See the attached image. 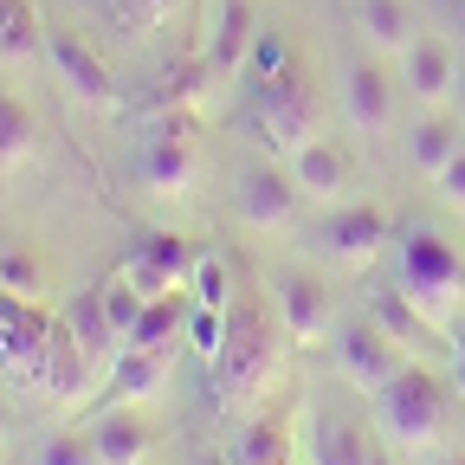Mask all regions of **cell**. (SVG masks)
<instances>
[{
  "instance_id": "7c38bea8",
  "label": "cell",
  "mask_w": 465,
  "mask_h": 465,
  "mask_svg": "<svg viewBox=\"0 0 465 465\" xmlns=\"http://www.w3.org/2000/svg\"><path fill=\"white\" fill-rule=\"evenodd\" d=\"M401 84H407V97H420V104L452 97V84H459V52H452L440 33H420L414 45L401 52Z\"/></svg>"
},
{
  "instance_id": "e575fe53",
  "label": "cell",
  "mask_w": 465,
  "mask_h": 465,
  "mask_svg": "<svg viewBox=\"0 0 465 465\" xmlns=\"http://www.w3.org/2000/svg\"><path fill=\"white\" fill-rule=\"evenodd\" d=\"M0 284L20 291V298H33V291H39V259H26V252H0Z\"/></svg>"
},
{
  "instance_id": "cb8c5ba5",
  "label": "cell",
  "mask_w": 465,
  "mask_h": 465,
  "mask_svg": "<svg viewBox=\"0 0 465 465\" xmlns=\"http://www.w3.org/2000/svg\"><path fill=\"white\" fill-rule=\"evenodd\" d=\"M188 311L194 304H182L174 291H168V298H149V311L136 317V330L124 336V349H174V336L188 330Z\"/></svg>"
},
{
  "instance_id": "60d3db41",
  "label": "cell",
  "mask_w": 465,
  "mask_h": 465,
  "mask_svg": "<svg viewBox=\"0 0 465 465\" xmlns=\"http://www.w3.org/2000/svg\"><path fill=\"white\" fill-rule=\"evenodd\" d=\"M194 465H232V459H226V452H201Z\"/></svg>"
},
{
  "instance_id": "4fadbf2b",
  "label": "cell",
  "mask_w": 465,
  "mask_h": 465,
  "mask_svg": "<svg viewBox=\"0 0 465 465\" xmlns=\"http://www.w3.org/2000/svg\"><path fill=\"white\" fill-rule=\"evenodd\" d=\"M298 182H291V168H252L240 182V220L259 226V232H278L291 226V213H298Z\"/></svg>"
},
{
  "instance_id": "7402d4cb",
  "label": "cell",
  "mask_w": 465,
  "mask_h": 465,
  "mask_svg": "<svg viewBox=\"0 0 465 465\" xmlns=\"http://www.w3.org/2000/svg\"><path fill=\"white\" fill-rule=\"evenodd\" d=\"M226 459L232 465H291V427L278 414H259V420L240 427V440H232Z\"/></svg>"
},
{
  "instance_id": "277c9868",
  "label": "cell",
  "mask_w": 465,
  "mask_h": 465,
  "mask_svg": "<svg viewBox=\"0 0 465 465\" xmlns=\"http://www.w3.org/2000/svg\"><path fill=\"white\" fill-rule=\"evenodd\" d=\"M246 124H252V136H259L272 155H298V149L317 136V91H311L298 72L259 78V84H252V104H246Z\"/></svg>"
},
{
  "instance_id": "d6a6232c",
  "label": "cell",
  "mask_w": 465,
  "mask_h": 465,
  "mask_svg": "<svg viewBox=\"0 0 465 465\" xmlns=\"http://www.w3.org/2000/svg\"><path fill=\"white\" fill-rule=\"evenodd\" d=\"M188 342H194V356H201V362H213V356H220V342H226V311L194 304V311H188Z\"/></svg>"
},
{
  "instance_id": "83f0119b",
  "label": "cell",
  "mask_w": 465,
  "mask_h": 465,
  "mask_svg": "<svg viewBox=\"0 0 465 465\" xmlns=\"http://www.w3.org/2000/svg\"><path fill=\"white\" fill-rule=\"evenodd\" d=\"M369 446L375 440L356 420H342V414L317 420V465H369Z\"/></svg>"
},
{
  "instance_id": "4316f807",
  "label": "cell",
  "mask_w": 465,
  "mask_h": 465,
  "mask_svg": "<svg viewBox=\"0 0 465 465\" xmlns=\"http://www.w3.org/2000/svg\"><path fill=\"white\" fill-rule=\"evenodd\" d=\"M97 7V20L110 26V33H124V39H143V33H155L182 0H91Z\"/></svg>"
},
{
  "instance_id": "8d00e7d4",
  "label": "cell",
  "mask_w": 465,
  "mask_h": 465,
  "mask_svg": "<svg viewBox=\"0 0 465 465\" xmlns=\"http://www.w3.org/2000/svg\"><path fill=\"white\" fill-rule=\"evenodd\" d=\"M452 388H459V394H465V336H459V342H452Z\"/></svg>"
},
{
  "instance_id": "3957f363",
  "label": "cell",
  "mask_w": 465,
  "mask_h": 465,
  "mask_svg": "<svg viewBox=\"0 0 465 465\" xmlns=\"http://www.w3.org/2000/svg\"><path fill=\"white\" fill-rule=\"evenodd\" d=\"M375 420H381V433L394 440V446H433L440 440V427H446V388L433 381V369H420V362H407L394 381H381L375 394Z\"/></svg>"
},
{
  "instance_id": "8fae6325",
  "label": "cell",
  "mask_w": 465,
  "mask_h": 465,
  "mask_svg": "<svg viewBox=\"0 0 465 465\" xmlns=\"http://www.w3.org/2000/svg\"><path fill=\"white\" fill-rule=\"evenodd\" d=\"M91 349L65 330V317L52 323V342H45V356H39V375H33V388L39 394H52V401H78L84 388H91Z\"/></svg>"
},
{
  "instance_id": "2e32d148",
  "label": "cell",
  "mask_w": 465,
  "mask_h": 465,
  "mask_svg": "<svg viewBox=\"0 0 465 465\" xmlns=\"http://www.w3.org/2000/svg\"><path fill=\"white\" fill-rule=\"evenodd\" d=\"M91 452H97V465H143L149 459V446H155V427L136 414V407L124 401L116 414H104V420H91Z\"/></svg>"
},
{
  "instance_id": "1f68e13d",
  "label": "cell",
  "mask_w": 465,
  "mask_h": 465,
  "mask_svg": "<svg viewBox=\"0 0 465 465\" xmlns=\"http://www.w3.org/2000/svg\"><path fill=\"white\" fill-rule=\"evenodd\" d=\"M278 72H291V45L278 39V33H265L259 26V39H252V52H246V84H259V78H278Z\"/></svg>"
},
{
  "instance_id": "ffe728a7",
  "label": "cell",
  "mask_w": 465,
  "mask_h": 465,
  "mask_svg": "<svg viewBox=\"0 0 465 465\" xmlns=\"http://www.w3.org/2000/svg\"><path fill=\"white\" fill-rule=\"evenodd\" d=\"M369 317H375V323H381V330H388V336L407 349V356H414V349H433V342H440V323H433V317H427L414 298H407L401 284H394V291H375Z\"/></svg>"
},
{
  "instance_id": "ab89813d",
  "label": "cell",
  "mask_w": 465,
  "mask_h": 465,
  "mask_svg": "<svg viewBox=\"0 0 465 465\" xmlns=\"http://www.w3.org/2000/svg\"><path fill=\"white\" fill-rule=\"evenodd\" d=\"M427 465H465V452H433Z\"/></svg>"
},
{
  "instance_id": "30bf717a",
  "label": "cell",
  "mask_w": 465,
  "mask_h": 465,
  "mask_svg": "<svg viewBox=\"0 0 465 465\" xmlns=\"http://www.w3.org/2000/svg\"><path fill=\"white\" fill-rule=\"evenodd\" d=\"M45 58H52V72L65 78V91L78 97V104H91V110H110L116 104V78H110V65L91 52V39H78V33H45Z\"/></svg>"
},
{
  "instance_id": "9a60e30c",
  "label": "cell",
  "mask_w": 465,
  "mask_h": 465,
  "mask_svg": "<svg viewBox=\"0 0 465 465\" xmlns=\"http://www.w3.org/2000/svg\"><path fill=\"white\" fill-rule=\"evenodd\" d=\"M278 323L298 349H317L330 336V291L317 278H284L278 284Z\"/></svg>"
},
{
  "instance_id": "e0dca14e",
  "label": "cell",
  "mask_w": 465,
  "mask_h": 465,
  "mask_svg": "<svg viewBox=\"0 0 465 465\" xmlns=\"http://www.w3.org/2000/svg\"><path fill=\"white\" fill-rule=\"evenodd\" d=\"M291 182H298V194L304 201H336L342 194V182H349V162H342V149L330 143V136H311L298 155H291Z\"/></svg>"
},
{
  "instance_id": "52a82bcc",
  "label": "cell",
  "mask_w": 465,
  "mask_h": 465,
  "mask_svg": "<svg viewBox=\"0 0 465 465\" xmlns=\"http://www.w3.org/2000/svg\"><path fill=\"white\" fill-rule=\"evenodd\" d=\"M45 342H52V317L33 298H20V291L0 284V369H7L14 381H33Z\"/></svg>"
},
{
  "instance_id": "b9f144b4",
  "label": "cell",
  "mask_w": 465,
  "mask_h": 465,
  "mask_svg": "<svg viewBox=\"0 0 465 465\" xmlns=\"http://www.w3.org/2000/svg\"><path fill=\"white\" fill-rule=\"evenodd\" d=\"M0 440H7V401H0Z\"/></svg>"
},
{
  "instance_id": "603a6c76",
  "label": "cell",
  "mask_w": 465,
  "mask_h": 465,
  "mask_svg": "<svg viewBox=\"0 0 465 465\" xmlns=\"http://www.w3.org/2000/svg\"><path fill=\"white\" fill-rule=\"evenodd\" d=\"M45 52V26L33 0H0V58L7 65H26V58Z\"/></svg>"
},
{
  "instance_id": "7a4b0ae2",
  "label": "cell",
  "mask_w": 465,
  "mask_h": 465,
  "mask_svg": "<svg viewBox=\"0 0 465 465\" xmlns=\"http://www.w3.org/2000/svg\"><path fill=\"white\" fill-rule=\"evenodd\" d=\"M401 291H407V298H414L433 323L452 317L459 291H465V259L452 252L446 232H433V226H407V232H401Z\"/></svg>"
},
{
  "instance_id": "d6986e66",
  "label": "cell",
  "mask_w": 465,
  "mask_h": 465,
  "mask_svg": "<svg viewBox=\"0 0 465 465\" xmlns=\"http://www.w3.org/2000/svg\"><path fill=\"white\" fill-rule=\"evenodd\" d=\"M342 104H349V124L356 130H369V136H381L388 130V116H394V91H388V78H381V65H349V78H342Z\"/></svg>"
},
{
  "instance_id": "ac0fdd59",
  "label": "cell",
  "mask_w": 465,
  "mask_h": 465,
  "mask_svg": "<svg viewBox=\"0 0 465 465\" xmlns=\"http://www.w3.org/2000/svg\"><path fill=\"white\" fill-rule=\"evenodd\" d=\"M356 33H362L381 58H401L407 45L420 39L414 7H407V0H356Z\"/></svg>"
},
{
  "instance_id": "5bb4252c",
  "label": "cell",
  "mask_w": 465,
  "mask_h": 465,
  "mask_svg": "<svg viewBox=\"0 0 465 465\" xmlns=\"http://www.w3.org/2000/svg\"><path fill=\"white\" fill-rule=\"evenodd\" d=\"M259 39V14H252V0H220V14L207 26V72L232 78V72H246V52Z\"/></svg>"
},
{
  "instance_id": "6da1fadb",
  "label": "cell",
  "mask_w": 465,
  "mask_h": 465,
  "mask_svg": "<svg viewBox=\"0 0 465 465\" xmlns=\"http://www.w3.org/2000/svg\"><path fill=\"white\" fill-rule=\"evenodd\" d=\"M213 369V401L220 414H246V407H259L284 369V349H278V330L259 304H232L226 311V342L220 356L207 362Z\"/></svg>"
},
{
  "instance_id": "836d02e7",
  "label": "cell",
  "mask_w": 465,
  "mask_h": 465,
  "mask_svg": "<svg viewBox=\"0 0 465 465\" xmlns=\"http://www.w3.org/2000/svg\"><path fill=\"white\" fill-rule=\"evenodd\" d=\"M33 465H97V452H91L84 433H52V440L33 452Z\"/></svg>"
},
{
  "instance_id": "f35d334b",
  "label": "cell",
  "mask_w": 465,
  "mask_h": 465,
  "mask_svg": "<svg viewBox=\"0 0 465 465\" xmlns=\"http://www.w3.org/2000/svg\"><path fill=\"white\" fill-rule=\"evenodd\" d=\"M452 104H459V116H465V65H459V84H452Z\"/></svg>"
},
{
  "instance_id": "5b68a950",
  "label": "cell",
  "mask_w": 465,
  "mask_h": 465,
  "mask_svg": "<svg viewBox=\"0 0 465 465\" xmlns=\"http://www.w3.org/2000/svg\"><path fill=\"white\" fill-rule=\"evenodd\" d=\"M388 246V213L381 207H330L317 226V252L342 272H362L369 259H381Z\"/></svg>"
},
{
  "instance_id": "ba28073f",
  "label": "cell",
  "mask_w": 465,
  "mask_h": 465,
  "mask_svg": "<svg viewBox=\"0 0 465 465\" xmlns=\"http://www.w3.org/2000/svg\"><path fill=\"white\" fill-rule=\"evenodd\" d=\"M194 259L201 252L182 240V232H143V246L124 259V278L143 291V298H168V291H188Z\"/></svg>"
},
{
  "instance_id": "74e56055",
  "label": "cell",
  "mask_w": 465,
  "mask_h": 465,
  "mask_svg": "<svg viewBox=\"0 0 465 465\" xmlns=\"http://www.w3.org/2000/svg\"><path fill=\"white\" fill-rule=\"evenodd\" d=\"M369 465H394V452L388 446H369Z\"/></svg>"
},
{
  "instance_id": "d590c367",
  "label": "cell",
  "mask_w": 465,
  "mask_h": 465,
  "mask_svg": "<svg viewBox=\"0 0 465 465\" xmlns=\"http://www.w3.org/2000/svg\"><path fill=\"white\" fill-rule=\"evenodd\" d=\"M433 188H440V194H446V201H452V207H465V149H459V155H452V168H446V174H440V182H433Z\"/></svg>"
},
{
  "instance_id": "f1b7e54d",
  "label": "cell",
  "mask_w": 465,
  "mask_h": 465,
  "mask_svg": "<svg viewBox=\"0 0 465 465\" xmlns=\"http://www.w3.org/2000/svg\"><path fill=\"white\" fill-rule=\"evenodd\" d=\"M97 291H104V311H110V330H116V342H124V336L136 330V317L149 311V298H143V291H136L124 272H116V278H104Z\"/></svg>"
},
{
  "instance_id": "484cf974",
  "label": "cell",
  "mask_w": 465,
  "mask_h": 465,
  "mask_svg": "<svg viewBox=\"0 0 465 465\" xmlns=\"http://www.w3.org/2000/svg\"><path fill=\"white\" fill-rule=\"evenodd\" d=\"M459 149H465V143H459V130H452V124H440V116H427V124L407 130V155H414V168H420V174H433V182L452 168V155H459Z\"/></svg>"
},
{
  "instance_id": "8992f818",
  "label": "cell",
  "mask_w": 465,
  "mask_h": 465,
  "mask_svg": "<svg viewBox=\"0 0 465 465\" xmlns=\"http://www.w3.org/2000/svg\"><path fill=\"white\" fill-rule=\"evenodd\" d=\"M336 369H342V381H356L362 394H375L381 381H394V375L407 369V349L369 317V323L336 330Z\"/></svg>"
},
{
  "instance_id": "4dcf8cb0",
  "label": "cell",
  "mask_w": 465,
  "mask_h": 465,
  "mask_svg": "<svg viewBox=\"0 0 465 465\" xmlns=\"http://www.w3.org/2000/svg\"><path fill=\"white\" fill-rule=\"evenodd\" d=\"M188 291H194V304H207V311H232V272H226V259L201 252V259H194Z\"/></svg>"
},
{
  "instance_id": "d4e9b609",
  "label": "cell",
  "mask_w": 465,
  "mask_h": 465,
  "mask_svg": "<svg viewBox=\"0 0 465 465\" xmlns=\"http://www.w3.org/2000/svg\"><path fill=\"white\" fill-rule=\"evenodd\" d=\"M65 330L91 349V356H116V330H110V311H104V291H78L72 298V311H65Z\"/></svg>"
},
{
  "instance_id": "9c48e42d",
  "label": "cell",
  "mask_w": 465,
  "mask_h": 465,
  "mask_svg": "<svg viewBox=\"0 0 465 465\" xmlns=\"http://www.w3.org/2000/svg\"><path fill=\"white\" fill-rule=\"evenodd\" d=\"M194 124L188 116H162V124L143 136V155H136V174H143V188L155 194H182L194 182V149H188Z\"/></svg>"
},
{
  "instance_id": "f546056e",
  "label": "cell",
  "mask_w": 465,
  "mask_h": 465,
  "mask_svg": "<svg viewBox=\"0 0 465 465\" xmlns=\"http://www.w3.org/2000/svg\"><path fill=\"white\" fill-rule=\"evenodd\" d=\"M33 155V116L0 91V168H20Z\"/></svg>"
},
{
  "instance_id": "44dd1931",
  "label": "cell",
  "mask_w": 465,
  "mask_h": 465,
  "mask_svg": "<svg viewBox=\"0 0 465 465\" xmlns=\"http://www.w3.org/2000/svg\"><path fill=\"white\" fill-rule=\"evenodd\" d=\"M162 381H168V349H116L110 388L124 401H149V394H162Z\"/></svg>"
}]
</instances>
